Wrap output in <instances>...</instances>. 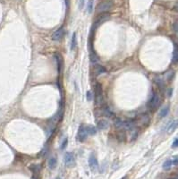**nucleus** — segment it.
Returning a JSON list of instances; mask_svg holds the SVG:
<instances>
[{
    "instance_id": "nucleus-12",
    "label": "nucleus",
    "mask_w": 178,
    "mask_h": 179,
    "mask_svg": "<svg viewBox=\"0 0 178 179\" xmlns=\"http://www.w3.org/2000/svg\"><path fill=\"white\" fill-rule=\"evenodd\" d=\"M56 158H55V157H52L49 158V168H50L51 170L52 169H55L56 168Z\"/></svg>"
},
{
    "instance_id": "nucleus-20",
    "label": "nucleus",
    "mask_w": 178,
    "mask_h": 179,
    "mask_svg": "<svg viewBox=\"0 0 178 179\" xmlns=\"http://www.w3.org/2000/svg\"><path fill=\"white\" fill-rule=\"evenodd\" d=\"M87 10H88L89 14L92 13V10H93V0H89L88 1V3H87Z\"/></svg>"
},
{
    "instance_id": "nucleus-13",
    "label": "nucleus",
    "mask_w": 178,
    "mask_h": 179,
    "mask_svg": "<svg viewBox=\"0 0 178 179\" xmlns=\"http://www.w3.org/2000/svg\"><path fill=\"white\" fill-rule=\"evenodd\" d=\"M77 47V36L76 33L74 32L73 33V37H72V43H71V50H75Z\"/></svg>"
},
{
    "instance_id": "nucleus-5",
    "label": "nucleus",
    "mask_w": 178,
    "mask_h": 179,
    "mask_svg": "<svg viewBox=\"0 0 178 179\" xmlns=\"http://www.w3.org/2000/svg\"><path fill=\"white\" fill-rule=\"evenodd\" d=\"M87 137H88V133L86 131V126L81 125L78 130V140L81 142H83L87 139Z\"/></svg>"
},
{
    "instance_id": "nucleus-4",
    "label": "nucleus",
    "mask_w": 178,
    "mask_h": 179,
    "mask_svg": "<svg viewBox=\"0 0 178 179\" xmlns=\"http://www.w3.org/2000/svg\"><path fill=\"white\" fill-rule=\"evenodd\" d=\"M89 166L92 172H96L99 168V162L94 154H91L89 158Z\"/></svg>"
},
{
    "instance_id": "nucleus-23",
    "label": "nucleus",
    "mask_w": 178,
    "mask_h": 179,
    "mask_svg": "<svg viewBox=\"0 0 178 179\" xmlns=\"http://www.w3.org/2000/svg\"><path fill=\"white\" fill-rule=\"evenodd\" d=\"M67 142H68V139H67V138H65V139L63 141V142H62L61 150H65V147L67 146Z\"/></svg>"
},
{
    "instance_id": "nucleus-28",
    "label": "nucleus",
    "mask_w": 178,
    "mask_h": 179,
    "mask_svg": "<svg viewBox=\"0 0 178 179\" xmlns=\"http://www.w3.org/2000/svg\"><path fill=\"white\" fill-rule=\"evenodd\" d=\"M174 29H175V31L176 32V31H177V23H176V22L175 24H174Z\"/></svg>"
},
{
    "instance_id": "nucleus-27",
    "label": "nucleus",
    "mask_w": 178,
    "mask_h": 179,
    "mask_svg": "<svg viewBox=\"0 0 178 179\" xmlns=\"http://www.w3.org/2000/svg\"><path fill=\"white\" fill-rule=\"evenodd\" d=\"M172 161H173V166L177 165V158H175L174 159H172Z\"/></svg>"
},
{
    "instance_id": "nucleus-1",
    "label": "nucleus",
    "mask_w": 178,
    "mask_h": 179,
    "mask_svg": "<svg viewBox=\"0 0 178 179\" xmlns=\"http://www.w3.org/2000/svg\"><path fill=\"white\" fill-rule=\"evenodd\" d=\"M110 18L109 14L107 13H103L100 16H98L95 20V22L92 24V28H91V35H93V31L95 32V30L100 27V26L103 24L104 23H106V21H108Z\"/></svg>"
},
{
    "instance_id": "nucleus-30",
    "label": "nucleus",
    "mask_w": 178,
    "mask_h": 179,
    "mask_svg": "<svg viewBox=\"0 0 178 179\" xmlns=\"http://www.w3.org/2000/svg\"><path fill=\"white\" fill-rule=\"evenodd\" d=\"M171 179H177L176 177H175V178H171Z\"/></svg>"
},
{
    "instance_id": "nucleus-31",
    "label": "nucleus",
    "mask_w": 178,
    "mask_h": 179,
    "mask_svg": "<svg viewBox=\"0 0 178 179\" xmlns=\"http://www.w3.org/2000/svg\"><path fill=\"white\" fill-rule=\"evenodd\" d=\"M56 179H61V178H56Z\"/></svg>"
},
{
    "instance_id": "nucleus-7",
    "label": "nucleus",
    "mask_w": 178,
    "mask_h": 179,
    "mask_svg": "<svg viewBox=\"0 0 178 179\" xmlns=\"http://www.w3.org/2000/svg\"><path fill=\"white\" fill-rule=\"evenodd\" d=\"M65 33V32L64 28L61 27V28H59L58 30H56L52 34V40H55V41H60V40L64 38Z\"/></svg>"
},
{
    "instance_id": "nucleus-19",
    "label": "nucleus",
    "mask_w": 178,
    "mask_h": 179,
    "mask_svg": "<svg viewBox=\"0 0 178 179\" xmlns=\"http://www.w3.org/2000/svg\"><path fill=\"white\" fill-rule=\"evenodd\" d=\"M103 112H104V115H105L106 117H108V118H111V117H114V114H113V113L109 110V108H107V107H105L104 110H103Z\"/></svg>"
},
{
    "instance_id": "nucleus-9",
    "label": "nucleus",
    "mask_w": 178,
    "mask_h": 179,
    "mask_svg": "<svg viewBox=\"0 0 178 179\" xmlns=\"http://www.w3.org/2000/svg\"><path fill=\"white\" fill-rule=\"evenodd\" d=\"M108 126H109V123L107 120H105V119L100 120L97 124V127L100 130H106V129H107Z\"/></svg>"
},
{
    "instance_id": "nucleus-2",
    "label": "nucleus",
    "mask_w": 178,
    "mask_h": 179,
    "mask_svg": "<svg viewBox=\"0 0 178 179\" xmlns=\"http://www.w3.org/2000/svg\"><path fill=\"white\" fill-rule=\"evenodd\" d=\"M112 7H113V2L111 0H106V1H103L101 3H100L97 5L96 11L99 14H103V13H106L110 11Z\"/></svg>"
},
{
    "instance_id": "nucleus-17",
    "label": "nucleus",
    "mask_w": 178,
    "mask_h": 179,
    "mask_svg": "<svg viewBox=\"0 0 178 179\" xmlns=\"http://www.w3.org/2000/svg\"><path fill=\"white\" fill-rule=\"evenodd\" d=\"M172 61H173L174 64H176L178 61V50L176 45L175 46V50H174V52H173V58H172Z\"/></svg>"
},
{
    "instance_id": "nucleus-14",
    "label": "nucleus",
    "mask_w": 178,
    "mask_h": 179,
    "mask_svg": "<svg viewBox=\"0 0 178 179\" xmlns=\"http://www.w3.org/2000/svg\"><path fill=\"white\" fill-rule=\"evenodd\" d=\"M168 112H169V107L168 106L164 107L159 112V117H165L168 114Z\"/></svg>"
},
{
    "instance_id": "nucleus-21",
    "label": "nucleus",
    "mask_w": 178,
    "mask_h": 179,
    "mask_svg": "<svg viewBox=\"0 0 178 179\" xmlns=\"http://www.w3.org/2000/svg\"><path fill=\"white\" fill-rule=\"evenodd\" d=\"M117 139L119 142H125L126 141V133L125 132L121 131L120 133H117Z\"/></svg>"
},
{
    "instance_id": "nucleus-25",
    "label": "nucleus",
    "mask_w": 178,
    "mask_h": 179,
    "mask_svg": "<svg viewBox=\"0 0 178 179\" xmlns=\"http://www.w3.org/2000/svg\"><path fill=\"white\" fill-rule=\"evenodd\" d=\"M177 145H178V140H177V138H176V139H175V141H174V142H173V144H172V148H173V149H176V148H177Z\"/></svg>"
},
{
    "instance_id": "nucleus-8",
    "label": "nucleus",
    "mask_w": 178,
    "mask_h": 179,
    "mask_svg": "<svg viewBox=\"0 0 178 179\" xmlns=\"http://www.w3.org/2000/svg\"><path fill=\"white\" fill-rule=\"evenodd\" d=\"M55 58H56V66H57V72L60 73L63 67V58L61 56L60 54L56 53L55 54Z\"/></svg>"
},
{
    "instance_id": "nucleus-24",
    "label": "nucleus",
    "mask_w": 178,
    "mask_h": 179,
    "mask_svg": "<svg viewBox=\"0 0 178 179\" xmlns=\"http://www.w3.org/2000/svg\"><path fill=\"white\" fill-rule=\"evenodd\" d=\"M86 97H87V100H88L89 101H91L92 100V93H91V91H87Z\"/></svg>"
},
{
    "instance_id": "nucleus-29",
    "label": "nucleus",
    "mask_w": 178,
    "mask_h": 179,
    "mask_svg": "<svg viewBox=\"0 0 178 179\" xmlns=\"http://www.w3.org/2000/svg\"><path fill=\"white\" fill-rule=\"evenodd\" d=\"M122 179H127V177H123Z\"/></svg>"
},
{
    "instance_id": "nucleus-10",
    "label": "nucleus",
    "mask_w": 178,
    "mask_h": 179,
    "mask_svg": "<svg viewBox=\"0 0 178 179\" xmlns=\"http://www.w3.org/2000/svg\"><path fill=\"white\" fill-rule=\"evenodd\" d=\"M176 126H177V122H176V120L171 121V122L169 123V125L167 126V133H172V132H174V130L176 128Z\"/></svg>"
},
{
    "instance_id": "nucleus-3",
    "label": "nucleus",
    "mask_w": 178,
    "mask_h": 179,
    "mask_svg": "<svg viewBox=\"0 0 178 179\" xmlns=\"http://www.w3.org/2000/svg\"><path fill=\"white\" fill-rule=\"evenodd\" d=\"M65 164L67 168H72L75 165V156L72 152H66L65 155Z\"/></svg>"
},
{
    "instance_id": "nucleus-15",
    "label": "nucleus",
    "mask_w": 178,
    "mask_h": 179,
    "mask_svg": "<svg viewBox=\"0 0 178 179\" xmlns=\"http://www.w3.org/2000/svg\"><path fill=\"white\" fill-rule=\"evenodd\" d=\"M95 103H96L98 106H100L102 103H103V96H102V93H97V94H95Z\"/></svg>"
},
{
    "instance_id": "nucleus-6",
    "label": "nucleus",
    "mask_w": 178,
    "mask_h": 179,
    "mask_svg": "<svg viewBox=\"0 0 178 179\" xmlns=\"http://www.w3.org/2000/svg\"><path fill=\"white\" fill-rule=\"evenodd\" d=\"M159 101H160L159 96H158L156 92H153L152 97H151V101H150V102H149V107H150L152 110H156V109L157 108L158 105H159Z\"/></svg>"
},
{
    "instance_id": "nucleus-22",
    "label": "nucleus",
    "mask_w": 178,
    "mask_h": 179,
    "mask_svg": "<svg viewBox=\"0 0 178 179\" xmlns=\"http://www.w3.org/2000/svg\"><path fill=\"white\" fill-rule=\"evenodd\" d=\"M131 131H132V134H131L132 140V141H134V140L137 138V131H136V130H134V129H132V130H131Z\"/></svg>"
},
{
    "instance_id": "nucleus-26",
    "label": "nucleus",
    "mask_w": 178,
    "mask_h": 179,
    "mask_svg": "<svg viewBox=\"0 0 178 179\" xmlns=\"http://www.w3.org/2000/svg\"><path fill=\"white\" fill-rule=\"evenodd\" d=\"M83 6H84V0H80V2H79V8L82 9Z\"/></svg>"
},
{
    "instance_id": "nucleus-11",
    "label": "nucleus",
    "mask_w": 178,
    "mask_h": 179,
    "mask_svg": "<svg viewBox=\"0 0 178 179\" xmlns=\"http://www.w3.org/2000/svg\"><path fill=\"white\" fill-rule=\"evenodd\" d=\"M86 131L88 135H95L97 133V129L93 126H86Z\"/></svg>"
},
{
    "instance_id": "nucleus-18",
    "label": "nucleus",
    "mask_w": 178,
    "mask_h": 179,
    "mask_svg": "<svg viewBox=\"0 0 178 179\" xmlns=\"http://www.w3.org/2000/svg\"><path fill=\"white\" fill-rule=\"evenodd\" d=\"M172 166H173V161H172V159H169V160H167V161L163 164V168H164L165 170H168Z\"/></svg>"
},
{
    "instance_id": "nucleus-16",
    "label": "nucleus",
    "mask_w": 178,
    "mask_h": 179,
    "mask_svg": "<svg viewBox=\"0 0 178 179\" xmlns=\"http://www.w3.org/2000/svg\"><path fill=\"white\" fill-rule=\"evenodd\" d=\"M95 71H96V73H97L98 75H101V74H104V73L106 72V68H105L104 66H100V65L96 66Z\"/></svg>"
}]
</instances>
